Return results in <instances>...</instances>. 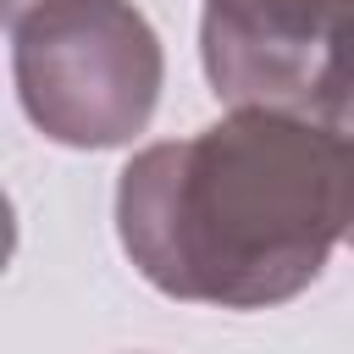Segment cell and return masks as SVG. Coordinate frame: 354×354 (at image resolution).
<instances>
[{
	"label": "cell",
	"mask_w": 354,
	"mask_h": 354,
	"mask_svg": "<svg viewBox=\"0 0 354 354\" xmlns=\"http://www.w3.org/2000/svg\"><path fill=\"white\" fill-rule=\"evenodd\" d=\"M205 72L232 105L354 127V0H205Z\"/></svg>",
	"instance_id": "3"
},
{
	"label": "cell",
	"mask_w": 354,
	"mask_h": 354,
	"mask_svg": "<svg viewBox=\"0 0 354 354\" xmlns=\"http://www.w3.org/2000/svg\"><path fill=\"white\" fill-rule=\"evenodd\" d=\"M116 221L160 293L227 310L282 304L354 227V138L293 111L238 105L227 122L127 160Z\"/></svg>",
	"instance_id": "1"
},
{
	"label": "cell",
	"mask_w": 354,
	"mask_h": 354,
	"mask_svg": "<svg viewBox=\"0 0 354 354\" xmlns=\"http://www.w3.org/2000/svg\"><path fill=\"white\" fill-rule=\"evenodd\" d=\"M11 61L28 116L77 149L133 138L160 88L149 22L122 0H33L11 17Z\"/></svg>",
	"instance_id": "2"
},
{
	"label": "cell",
	"mask_w": 354,
	"mask_h": 354,
	"mask_svg": "<svg viewBox=\"0 0 354 354\" xmlns=\"http://www.w3.org/2000/svg\"><path fill=\"white\" fill-rule=\"evenodd\" d=\"M22 6H28V0H11V17H17V11H22Z\"/></svg>",
	"instance_id": "4"
},
{
	"label": "cell",
	"mask_w": 354,
	"mask_h": 354,
	"mask_svg": "<svg viewBox=\"0 0 354 354\" xmlns=\"http://www.w3.org/2000/svg\"><path fill=\"white\" fill-rule=\"evenodd\" d=\"M348 238H354V227H348Z\"/></svg>",
	"instance_id": "5"
}]
</instances>
